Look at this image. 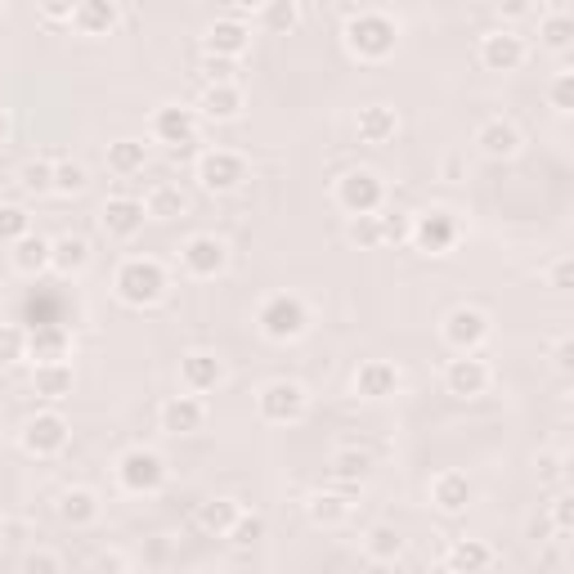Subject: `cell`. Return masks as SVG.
<instances>
[{"label": "cell", "mask_w": 574, "mask_h": 574, "mask_svg": "<svg viewBox=\"0 0 574 574\" xmlns=\"http://www.w3.org/2000/svg\"><path fill=\"white\" fill-rule=\"evenodd\" d=\"M23 574H64V561H59V552H50V548H32V552L23 556Z\"/></svg>", "instance_id": "obj_49"}, {"label": "cell", "mask_w": 574, "mask_h": 574, "mask_svg": "<svg viewBox=\"0 0 574 574\" xmlns=\"http://www.w3.org/2000/svg\"><path fill=\"white\" fill-rule=\"evenodd\" d=\"M530 14H535L530 0H516V5H503V19H530Z\"/></svg>", "instance_id": "obj_56"}, {"label": "cell", "mask_w": 574, "mask_h": 574, "mask_svg": "<svg viewBox=\"0 0 574 574\" xmlns=\"http://www.w3.org/2000/svg\"><path fill=\"white\" fill-rule=\"evenodd\" d=\"M458 238H462V225L445 207H431V211L413 216V238H409V243L417 252H426V256H449L458 248Z\"/></svg>", "instance_id": "obj_9"}, {"label": "cell", "mask_w": 574, "mask_h": 574, "mask_svg": "<svg viewBox=\"0 0 574 574\" xmlns=\"http://www.w3.org/2000/svg\"><path fill=\"white\" fill-rule=\"evenodd\" d=\"M194 180H198L203 194H233V188L248 180V162L233 149H207L194 167Z\"/></svg>", "instance_id": "obj_10"}, {"label": "cell", "mask_w": 574, "mask_h": 574, "mask_svg": "<svg viewBox=\"0 0 574 574\" xmlns=\"http://www.w3.org/2000/svg\"><path fill=\"white\" fill-rule=\"evenodd\" d=\"M475 498V485L467 481L462 471H440L436 481H431V503H436V512L445 516H462Z\"/></svg>", "instance_id": "obj_23"}, {"label": "cell", "mask_w": 574, "mask_h": 574, "mask_svg": "<svg viewBox=\"0 0 574 574\" xmlns=\"http://www.w3.org/2000/svg\"><path fill=\"white\" fill-rule=\"evenodd\" d=\"M167 287H171V278H167L162 261H153V256H126V261L117 265V274H113V292H117V301L130 306V310L158 306V301L167 297Z\"/></svg>", "instance_id": "obj_2"}, {"label": "cell", "mask_w": 574, "mask_h": 574, "mask_svg": "<svg viewBox=\"0 0 574 574\" xmlns=\"http://www.w3.org/2000/svg\"><path fill=\"white\" fill-rule=\"evenodd\" d=\"M520 130H516V122H507V117H490L481 130H475V149H481V158H490V162H512L516 153H520Z\"/></svg>", "instance_id": "obj_20"}, {"label": "cell", "mask_w": 574, "mask_h": 574, "mask_svg": "<svg viewBox=\"0 0 574 574\" xmlns=\"http://www.w3.org/2000/svg\"><path fill=\"white\" fill-rule=\"evenodd\" d=\"M10 261H14V269H19V274H27V278L45 274V269H50V238H41V233L19 238L14 252H10Z\"/></svg>", "instance_id": "obj_34"}, {"label": "cell", "mask_w": 574, "mask_h": 574, "mask_svg": "<svg viewBox=\"0 0 574 574\" xmlns=\"http://www.w3.org/2000/svg\"><path fill=\"white\" fill-rule=\"evenodd\" d=\"M72 27L81 36H113L122 27V5L117 0H77Z\"/></svg>", "instance_id": "obj_22"}, {"label": "cell", "mask_w": 574, "mask_h": 574, "mask_svg": "<svg viewBox=\"0 0 574 574\" xmlns=\"http://www.w3.org/2000/svg\"><path fill=\"white\" fill-rule=\"evenodd\" d=\"M256 413L269 426H297L310 413V391L292 377H274L256 391Z\"/></svg>", "instance_id": "obj_4"}, {"label": "cell", "mask_w": 574, "mask_h": 574, "mask_svg": "<svg viewBox=\"0 0 574 574\" xmlns=\"http://www.w3.org/2000/svg\"><path fill=\"white\" fill-rule=\"evenodd\" d=\"M525 59H530V45H525V36L516 27H490L481 36V68L485 72H516Z\"/></svg>", "instance_id": "obj_11"}, {"label": "cell", "mask_w": 574, "mask_h": 574, "mask_svg": "<svg viewBox=\"0 0 574 574\" xmlns=\"http://www.w3.org/2000/svg\"><path fill=\"white\" fill-rule=\"evenodd\" d=\"M162 574H175V570H162Z\"/></svg>", "instance_id": "obj_58"}, {"label": "cell", "mask_w": 574, "mask_h": 574, "mask_svg": "<svg viewBox=\"0 0 574 574\" xmlns=\"http://www.w3.org/2000/svg\"><path fill=\"white\" fill-rule=\"evenodd\" d=\"M5 139H10V117L0 113V144H5Z\"/></svg>", "instance_id": "obj_57"}, {"label": "cell", "mask_w": 574, "mask_h": 574, "mask_svg": "<svg viewBox=\"0 0 574 574\" xmlns=\"http://www.w3.org/2000/svg\"><path fill=\"white\" fill-rule=\"evenodd\" d=\"M144 198H130V194H117V198H108L104 203V211H100V225H104V233L108 238H135L139 229H144Z\"/></svg>", "instance_id": "obj_21"}, {"label": "cell", "mask_w": 574, "mask_h": 574, "mask_svg": "<svg viewBox=\"0 0 574 574\" xmlns=\"http://www.w3.org/2000/svg\"><path fill=\"white\" fill-rule=\"evenodd\" d=\"M256 328H261V337L287 346V342H301L306 332H310V306L297 297V292H274L261 301L256 310Z\"/></svg>", "instance_id": "obj_3"}, {"label": "cell", "mask_w": 574, "mask_h": 574, "mask_svg": "<svg viewBox=\"0 0 574 574\" xmlns=\"http://www.w3.org/2000/svg\"><path fill=\"white\" fill-rule=\"evenodd\" d=\"M90 574H130V556L122 548H100L90 556Z\"/></svg>", "instance_id": "obj_48"}, {"label": "cell", "mask_w": 574, "mask_h": 574, "mask_svg": "<svg viewBox=\"0 0 574 574\" xmlns=\"http://www.w3.org/2000/svg\"><path fill=\"white\" fill-rule=\"evenodd\" d=\"M490 381H494V368H490L481 355H458V359H449V368H445V391L458 395V400L485 395Z\"/></svg>", "instance_id": "obj_15"}, {"label": "cell", "mask_w": 574, "mask_h": 574, "mask_svg": "<svg viewBox=\"0 0 574 574\" xmlns=\"http://www.w3.org/2000/svg\"><path fill=\"white\" fill-rule=\"evenodd\" d=\"M144 216L158 220V225H171V220L188 216V194L180 184H153L149 198H144Z\"/></svg>", "instance_id": "obj_30"}, {"label": "cell", "mask_w": 574, "mask_h": 574, "mask_svg": "<svg viewBox=\"0 0 574 574\" xmlns=\"http://www.w3.org/2000/svg\"><path fill=\"white\" fill-rule=\"evenodd\" d=\"M252 50V23H238V19H216L203 36V55H216V59H243Z\"/></svg>", "instance_id": "obj_16"}, {"label": "cell", "mask_w": 574, "mask_h": 574, "mask_svg": "<svg viewBox=\"0 0 574 574\" xmlns=\"http://www.w3.org/2000/svg\"><path fill=\"white\" fill-rule=\"evenodd\" d=\"M32 233V216H27V207H19V203H0V243H19V238H27Z\"/></svg>", "instance_id": "obj_41"}, {"label": "cell", "mask_w": 574, "mask_h": 574, "mask_svg": "<svg viewBox=\"0 0 574 574\" xmlns=\"http://www.w3.org/2000/svg\"><path fill=\"white\" fill-rule=\"evenodd\" d=\"M85 184H90V171H85L81 162H55V194H59V198L85 194Z\"/></svg>", "instance_id": "obj_42"}, {"label": "cell", "mask_w": 574, "mask_h": 574, "mask_svg": "<svg viewBox=\"0 0 574 574\" xmlns=\"http://www.w3.org/2000/svg\"><path fill=\"white\" fill-rule=\"evenodd\" d=\"M368 467H372V458H368L364 449H355V445L337 449V454H332V462H328L332 481H342V485H359L364 475H368Z\"/></svg>", "instance_id": "obj_38"}, {"label": "cell", "mask_w": 574, "mask_h": 574, "mask_svg": "<svg viewBox=\"0 0 574 574\" xmlns=\"http://www.w3.org/2000/svg\"><path fill=\"white\" fill-rule=\"evenodd\" d=\"M490 565H494V548L485 539H454L445 552L449 574H485Z\"/></svg>", "instance_id": "obj_27"}, {"label": "cell", "mask_w": 574, "mask_h": 574, "mask_svg": "<svg viewBox=\"0 0 574 574\" xmlns=\"http://www.w3.org/2000/svg\"><path fill=\"white\" fill-rule=\"evenodd\" d=\"M332 198H337V207L355 220V216H377L381 207H387V184H381L377 171H346L337 180V188H332Z\"/></svg>", "instance_id": "obj_6"}, {"label": "cell", "mask_w": 574, "mask_h": 574, "mask_svg": "<svg viewBox=\"0 0 574 574\" xmlns=\"http://www.w3.org/2000/svg\"><path fill=\"white\" fill-rule=\"evenodd\" d=\"M342 41H346L351 59H359V64H381V59L395 55L400 23H395L387 10H346Z\"/></svg>", "instance_id": "obj_1"}, {"label": "cell", "mask_w": 574, "mask_h": 574, "mask_svg": "<svg viewBox=\"0 0 574 574\" xmlns=\"http://www.w3.org/2000/svg\"><path fill=\"white\" fill-rule=\"evenodd\" d=\"M72 387H77L72 364H36V368H32V391H36V400H45V404L68 400Z\"/></svg>", "instance_id": "obj_28"}, {"label": "cell", "mask_w": 574, "mask_h": 574, "mask_svg": "<svg viewBox=\"0 0 574 574\" xmlns=\"http://www.w3.org/2000/svg\"><path fill=\"white\" fill-rule=\"evenodd\" d=\"M364 552L381 565H395L404 556V535L395 530V525H372V530L364 535Z\"/></svg>", "instance_id": "obj_36"}, {"label": "cell", "mask_w": 574, "mask_h": 574, "mask_svg": "<svg viewBox=\"0 0 574 574\" xmlns=\"http://www.w3.org/2000/svg\"><path fill=\"white\" fill-rule=\"evenodd\" d=\"M243 108H248L243 85H203V104H198L203 122H238Z\"/></svg>", "instance_id": "obj_26"}, {"label": "cell", "mask_w": 574, "mask_h": 574, "mask_svg": "<svg viewBox=\"0 0 574 574\" xmlns=\"http://www.w3.org/2000/svg\"><path fill=\"white\" fill-rule=\"evenodd\" d=\"M548 283H552V292H570V287H574V261H570V256H556V261L548 265Z\"/></svg>", "instance_id": "obj_50"}, {"label": "cell", "mask_w": 574, "mask_h": 574, "mask_svg": "<svg viewBox=\"0 0 574 574\" xmlns=\"http://www.w3.org/2000/svg\"><path fill=\"white\" fill-rule=\"evenodd\" d=\"M539 45L552 55H570L574 50V14L570 10H543L539 14Z\"/></svg>", "instance_id": "obj_31"}, {"label": "cell", "mask_w": 574, "mask_h": 574, "mask_svg": "<svg viewBox=\"0 0 574 574\" xmlns=\"http://www.w3.org/2000/svg\"><path fill=\"white\" fill-rule=\"evenodd\" d=\"M85 265H90V243H85V238H77V233L50 238V269H55V274L72 278V274H81Z\"/></svg>", "instance_id": "obj_33"}, {"label": "cell", "mask_w": 574, "mask_h": 574, "mask_svg": "<svg viewBox=\"0 0 574 574\" xmlns=\"http://www.w3.org/2000/svg\"><path fill=\"white\" fill-rule=\"evenodd\" d=\"M440 332H445V342H449L458 355H481V346L494 337V323H490V314H485L481 306H454V310L445 314Z\"/></svg>", "instance_id": "obj_8"}, {"label": "cell", "mask_w": 574, "mask_h": 574, "mask_svg": "<svg viewBox=\"0 0 574 574\" xmlns=\"http://www.w3.org/2000/svg\"><path fill=\"white\" fill-rule=\"evenodd\" d=\"M355 135L359 144H391L400 135V113L391 104H364L355 117Z\"/></svg>", "instance_id": "obj_24"}, {"label": "cell", "mask_w": 574, "mask_h": 574, "mask_svg": "<svg viewBox=\"0 0 574 574\" xmlns=\"http://www.w3.org/2000/svg\"><path fill=\"white\" fill-rule=\"evenodd\" d=\"M377 229H381V248H404L413 238V216L395 211V207H381L377 211Z\"/></svg>", "instance_id": "obj_39"}, {"label": "cell", "mask_w": 574, "mask_h": 574, "mask_svg": "<svg viewBox=\"0 0 574 574\" xmlns=\"http://www.w3.org/2000/svg\"><path fill=\"white\" fill-rule=\"evenodd\" d=\"M158 422L167 436H198L207 426V404L198 395H171L162 409H158Z\"/></svg>", "instance_id": "obj_17"}, {"label": "cell", "mask_w": 574, "mask_h": 574, "mask_svg": "<svg viewBox=\"0 0 574 574\" xmlns=\"http://www.w3.org/2000/svg\"><path fill=\"white\" fill-rule=\"evenodd\" d=\"M144 167H149V144L144 139H113L108 144V171H117V175H139Z\"/></svg>", "instance_id": "obj_35"}, {"label": "cell", "mask_w": 574, "mask_h": 574, "mask_svg": "<svg viewBox=\"0 0 574 574\" xmlns=\"http://www.w3.org/2000/svg\"><path fill=\"white\" fill-rule=\"evenodd\" d=\"M198 72L207 85H238V59H216V55H203L198 59Z\"/></svg>", "instance_id": "obj_46"}, {"label": "cell", "mask_w": 574, "mask_h": 574, "mask_svg": "<svg viewBox=\"0 0 574 574\" xmlns=\"http://www.w3.org/2000/svg\"><path fill=\"white\" fill-rule=\"evenodd\" d=\"M552 368H556L561 377L574 372V337H556V342H552Z\"/></svg>", "instance_id": "obj_52"}, {"label": "cell", "mask_w": 574, "mask_h": 574, "mask_svg": "<svg viewBox=\"0 0 574 574\" xmlns=\"http://www.w3.org/2000/svg\"><path fill=\"white\" fill-rule=\"evenodd\" d=\"M27 359V332L19 323H0V368Z\"/></svg>", "instance_id": "obj_44"}, {"label": "cell", "mask_w": 574, "mask_h": 574, "mask_svg": "<svg viewBox=\"0 0 574 574\" xmlns=\"http://www.w3.org/2000/svg\"><path fill=\"white\" fill-rule=\"evenodd\" d=\"M68 440H72V426H68V417H64L59 409L32 413V417L23 422V431H19V445H23L32 458H55V454L68 449Z\"/></svg>", "instance_id": "obj_7"}, {"label": "cell", "mask_w": 574, "mask_h": 574, "mask_svg": "<svg viewBox=\"0 0 574 574\" xmlns=\"http://www.w3.org/2000/svg\"><path fill=\"white\" fill-rule=\"evenodd\" d=\"M19 184L27 188V194H55V162H45V158H32V162H23V171H19Z\"/></svg>", "instance_id": "obj_40"}, {"label": "cell", "mask_w": 574, "mask_h": 574, "mask_svg": "<svg viewBox=\"0 0 574 574\" xmlns=\"http://www.w3.org/2000/svg\"><path fill=\"white\" fill-rule=\"evenodd\" d=\"M167 475H171V467H167V458L158 449L135 445V449H126L117 458V485L126 494H158L167 485Z\"/></svg>", "instance_id": "obj_5"}, {"label": "cell", "mask_w": 574, "mask_h": 574, "mask_svg": "<svg viewBox=\"0 0 574 574\" xmlns=\"http://www.w3.org/2000/svg\"><path fill=\"white\" fill-rule=\"evenodd\" d=\"M72 10H77L72 0H50V5H41V19H45V23H68V27H72Z\"/></svg>", "instance_id": "obj_54"}, {"label": "cell", "mask_w": 574, "mask_h": 574, "mask_svg": "<svg viewBox=\"0 0 574 574\" xmlns=\"http://www.w3.org/2000/svg\"><path fill=\"white\" fill-rule=\"evenodd\" d=\"M72 355V332L64 323H36L27 332V359L32 364H68Z\"/></svg>", "instance_id": "obj_18"}, {"label": "cell", "mask_w": 574, "mask_h": 574, "mask_svg": "<svg viewBox=\"0 0 574 574\" xmlns=\"http://www.w3.org/2000/svg\"><path fill=\"white\" fill-rule=\"evenodd\" d=\"M198 130H203V117L188 104H162L153 113V139L167 144V149H188V144H198Z\"/></svg>", "instance_id": "obj_13"}, {"label": "cell", "mask_w": 574, "mask_h": 574, "mask_svg": "<svg viewBox=\"0 0 574 574\" xmlns=\"http://www.w3.org/2000/svg\"><path fill=\"white\" fill-rule=\"evenodd\" d=\"M225 539H229L233 548H243V552H248V548H256V543L265 539V520H261L256 512H243V516L233 520V530H229Z\"/></svg>", "instance_id": "obj_43"}, {"label": "cell", "mask_w": 574, "mask_h": 574, "mask_svg": "<svg viewBox=\"0 0 574 574\" xmlns=\"http://www.w3.org/2000/svg\"><path fill=\"white\" fill-rule=\"evenodd\" d=\"M548 104H552L556 117H570V113H574V72H570V68H561V72L552 77V85H548Z\"/></svg>", "instance_id": "obj_45"}, {"label": "cell", "mask_w": 574, "mask_h": 574, "mask_svg": "<svg viewBox=\"0 0 574 574\" xmlns=\"http://www.w3.org/2000/svg\"><path fill=\"white\" fill-rule=\"evenodd\" d=\"M180 381H184V391L188 395H211L225 387V359L216 351H188L180 359Z\"/></svg>", "instance_id": "obj_14"}, {"label": "cell", "mask_w": 574, "mask_h": 574, "mask_svg": "<svg viewBox=\"0 0 574 574\" xmlns=\"http://www.w3.org/2000/svg\"><path fill=\"white\" fill-rule=\"evenodd\" d=\"M225 265H229V248L216 233H194L180 248V269L188 278H216V274H225Z\"/></svg>", "instance_id": "obj_12"}, {"label": "cell", "mask_w": 574, "mask_h": 574, "mask_svg": "<svg viewBox=\"0 0 574 574\" xmlns=\"http://www.w3.org/2000/svg\"><path fill=\"white\" fill-rule=\"evenodd\" d=\"M346 238L359 248V252H377L381 248V229H377V216H355L346 225Z\"/></svg>", "instance_id": "obj_47"}, {"label": "cell", "mask_w": 574, "mask_h": 574, "mask_svg": "<svg viewBox=\"0 0 574 574\" xmlns=\"http://www.w3.org/2000/svg\"><path fill=\"white\" fill-rule=\"evenodd\" d=\"M355 395L359 400H391V395H400V368L391 359H364L355 368Z\"/></svg>", "instance_id": "obj_19"}, {"label": "cell", "mask_w": 574, "mask_h": 574, "mask_svg": "<svg viewBox=\"0 0 574 574\" xmlns=\"http://www.w3.org/2000/svg\"><path fill=\"white\" fill-rule=\"evenodd\" d=\"M0 539L19 543V539H23V520H0Z\"/></svg>", "instance_id": "obj_55"}, {"label": "cell", "mask_w": 574, "mask_h": 574, "mask_svg": "<svg viewBox=\"0 0 574 574\" xmlns=\"http://www.w3.org/2000/svg\"><path fill=\"white\" fill-rule=\"evenodd\" d=\"M548 516H552V530H556V535H570V494H565V490L552 498Z\"/></svg>", "instance_id": "obj_53"}, {"label": "cell", "mask_w": 574, "mask_h": 574, "mask_svg": "<svg viewBox=\"0 0 574 574\" xmlns=\"http://www.w3.org/2000/svg\"><path fill=\"white\" fill-rule=\"evenodd\" d=\"M55 512H59V520H64V525H72V530H85V525L100 520L104 503H100V494H94V490L72 485V490H64V494H59Z\"/></svg>", "instance_id": "obj_25"}, {"label": "cell", "mask_w": 574, "mask_h": 574, "mask_svg": "<svg viewBox=\"0 0 574 574\" xmlns=\"http://www.w3.org/2000/svg\"><path fill=\"white\" fill-rule=\"evenodd\" d=\"M243 516V507H238V498H207V503H198V530L207 535V539H225L229 530H233V520Z\"/></svg>", "instance_id": "obj_32"}, {"label": "cell", "mask_w": 574, "mask_h": 574, "mask_svg": "<svg viewBox=\"0 0 574 574\" xmlns=\"http://www.w3.org/2000/svg\"><path fill=\"white\" fill-rule=\"evenodd\" d=\"M306 516H310V525H319V530H337V525H346V516H351V498L337 494V490H314L306 498Z\"/></svg>", "instance_id": "obj_29"}, {"label": "cell", "mask_w": 574, "mask_h": 574, "mask_svg": "<svg viewBox=\"0 0 574 574\" xmlns=\"http://www.w3.org/2000/svg\"><path fill=\"white\" fill-rule=\"evenodd\" d=\"M539 481L543 485H561L565 481V454H543L539 458Z\"/></svg>", "instance_id": "obj_51"}, {"label": "cell", "mask_w": 574, "mask_h": 574, "mask_svg": "<svg viewBox=\"0 0 574 574\" xmlns=\"http://www.w3.org/2000/svg\"><path fill=\"white\" fill-rule=\"evenodd\" d=\"M256 23L274 36H287V32H297L301 27V5L297 0H269V5L256 10Z\"/></svg>", "instance_id": "obj_37"}]
</instances>
